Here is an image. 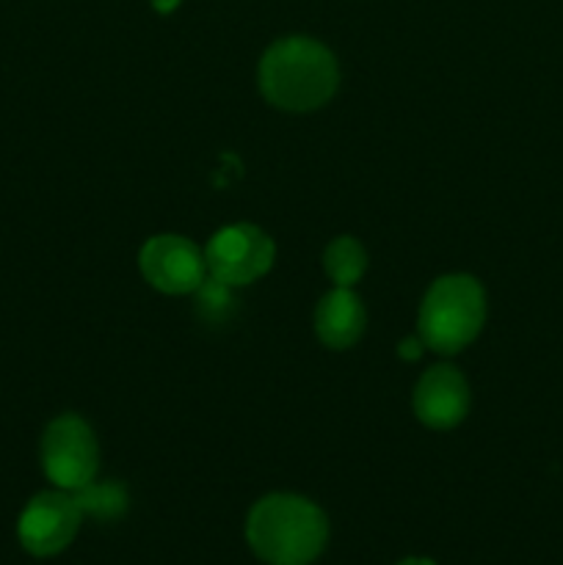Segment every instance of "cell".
Here are the masks:
<instances>
[{"label":"cell","instance_id":"cell-1","mask_svg":"<svg viewBox=\"0 0 563 565\" xmlns=\"http://www.w3.org/2000/svg\"><path fill=\"white\" fill-rule=\"evenodd\" d=\"M257 81L259 92L274 108L309 114L334 97L340 66L326 44L309 36H287L265 50Z\"/></svg>","mask_w":563,"mask_h":565},{"label":"cell","instance_id":"cell-2","mask_svg":"<svg viewBox=\"0 0 563 565\" xmlns=\"http://www.w3.org/2000/svg\"><path fill=\"white\" fill-rule=\"evenodd\" d=\"M254 555L268 565H309L329 541V519L315 502L298 494H268L246 519Z\"/></svg>","mask_w":563,"mask_h":565},{"label":"cell","instance_id":"cell-3","mask_svg":"<svg viewBox=\"0 0 563 565\" xmlns=\"http://www.w3.org/2000/svg\"><path fill=\"white\" fill-rule=\"evenodd\" d=\"M486 323V292L475 276H439L419 303L417 337L436 353L464 351Z\"/></svg>","mask_w":563,"mask_h":565},{"label":"cell","instance_id":"cell-4","mask_svg":"<svg viewBox=\"0 0 563 565\" xmlns=\"http://www.w3.org/2000/svg\"><path fill=\"white\" fill-rule=\"evenodd\" d=\"M42 467L61 491L94 483L99 469V445L92 425L75 414L53 419L42 436Z\"/></svg>","mask_w":563,"mask_h":565},{"label":"cell","instance_id":"cell-5","mask_svg":"<svg viewBox=\"0 0 563 565\" xmlns=\"http://www.w3.org/2000/svg\"><path fill=\"white\" fill-rule=\"evenodd\" d=\"M276 257V246L254 224H232L215 232L204 248L208 276L230 287H246L263 279Z\"/></svg>","mask_w":563,"mask_h":565},{"label":"cell","instance_id":"cell-6","mask_svg":"<svg viewBox=\"0 0 563 565\" xmlns=\"http://www.w3.org/2000/svg\"><path fill=\"white\" fill-rule=\"evenodd\" d=\"M83 511L70 491H42L22 511L17 535L28 555L53 557L75 541Z\"/></svg>","mask_w":563,"mask_h":565},{"label":"cell","instance_id":"cell-7","mask_svg":"<svg viewBox=\"0 0 563 565\" xmlns=\"http://www.w3.org/2000/svg\"><path fill=\"white\" fill-rule=\"evenodd\" d=\"M138 268L149 281V287L166 296H188L202 287L208 279L204 252L193 241L182 235H155L149 237L138 254Z\"/></svg>","mask_w":563,"mask_h":565},{"label":"cell","instance_id":"cell-8","mask_svg":"<svg viewBox=\"0 0 563 565\" xmlns=\"http://www.w3.org/2000/svg\"><path fill=\"white\" fill-rule=\"evenodd\" d=\"M414 414L431 430H450L464 423L469 412V384L450 364L425 370L414 386Z\"/></svg>","mask_w":563,"mask_h":565},{"label":"cell","instance_id":"cell-9","mask_svg":"<svg viewBox=\"0 0 563 565\" xmlns=\"http://www.w3.org/2000/svg\"><path fill=\"white\" fill-rule=\"evenodd\" d=\"M368 326V312L364 303L351 287H334L326 292L315 309V331L318 340L331 351H346L353 348L364 334Z\"/></svg>","mask_w":563,"mask_h":565},{"label":"cell","instance_id":"cell-10","mask_svg":"<svg viewBox=\"0 0 563 565\" xmlns=\"http://www.w3.org/2000/svg\"><path fill=\"white\" fill-rule=\"evenodd\" d=\"M323 270L334 287H353L368 270V252L357 237H334L323 252Z\"/></svg>","mask_w":563,"mask_h":565},{"label":"cell","instance_id":"cell-11","mask_svg":"<svg viewBox=\"0 0 563 565\" xmlns=\"http://www.w3.org/2000/svg\"><path fill=\"white\" fill-rule=\"evenodd\" d=\"M72 497L77 500L83 513H92L97 519H116L121 511H125L127 500L125 491L119 486H83V489L72 491Z\"/></svg>","mask_w":563,"mask_h":565},{"label":"cell","instance_id":"cell-12","mask_svg":"<svg viewBox=\"0 0 563 565\" xmlns=\"http://www.w3.org/2000/svg\"><path fill=\"white\" fill-rule=\"evenodd\" d=\"M423 340H419V337H408V340H403L401 342V351H397V353H401V356L403 359H417L419 356V353H423Z\"/></svg>","mask_w":563,"mask_h":565},{"label":"cell","instance_id":"cell-13","mask_svg":"<svg viewBox=\"0 0 563 565\" xmlns=\"http://www.w3.org/2000/svg\"><path fill=\"white\" fill-rule=\"evenodd\" d=\"M152 6L160 14H169V11H174L177 6H180V0H152Z\"/></svg>","mask_w":563,"mask_h":565},{"label":"cell","instance_id":"cell-14","mask_svg":"<svg viewBox=\"0 0 563 565\" xmlns=\"http://www.w3.org/2000/svg\"><path fill=\"white\" fill-rule=\"evenodd\" d=\"M397 565H436V563L428 561V557H406V561H401Z\"/></svg>","mask_w":563,"mask_h":565}]
</instances>
